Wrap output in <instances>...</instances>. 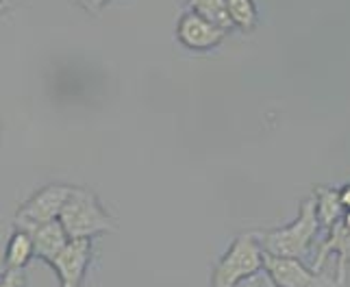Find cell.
<instances>
[{"label": "cell", "mask_w": 350, "mask_h": 287, "mask_svg": "<svg viewBox=\"0 0 350 287\" xmlns=\"http://www.w3.org/2000/svg\"><path fill=\"white\" fill-rule=\"evenodd\" d=\"M226 38V31L218 29L209 20L200 18L194 11H183L176 22V40L187 51H213Z\"/></svg>", "instance_id": "7"}, {"label": "cell", "mask_w": 350, "mask_h": 287, "mask_svg": "<svg viewBox=\"0 0 350 287\" xmlns=\"http://www.w3.org/2000/svg\"><path fill=\"white\" fill-rule=\"evenodd\" d=\"M0 5H3V0H0Z\"/></svg>", "instance_id": "20"}, {"label": "cell", "mask_w": 350, "mask_h": 287, "mask_svg": "<svg viewBox=\"0 0 350 287\" xmlns=\"http://www.w3.org/2000/svg\"><path fill=\"white\" fill-rule=\"evenodd\" d=\"M316 211H318L320 224H324L327 229H333L346 213L342 200H340V191L333 187H318L316 189Z\"/></svg>", "instance_id": "10"}, {"label": "cell", "mask_w": 350, "mask_h": 287, "mask_svg": "<svg viewBox=\"0 0 350 287\" xmlns=\"http://www.w3.org/2000/svg\"><path fill=\"white\" fill-rule=\"evenodd\" d=\"M263 274L276 287H337L331 274L309 270L300 259L263 253Z\"/></svg>", "instance_id": "5"}, {"label": "cell", "mask_w": 350, "mask_h": 287, "mask_svg": "<svg viewBox=\"0 0 350 287\" xmlns=\"http://www.w3.org/2000/svg\"><path fill=\"white\" fill-rule=\"evenodd\" d=\"M187 5H189L191 11H194V14H198L204 20H209L218 29H222L226 33L231 29H235V24L231 20V14H228L224 0H187Z\"/></svg>", "instance_id": "11"}, {"label": "cell", "mask_w": 350, "mask_h": 287, "mask_svg": "<svg viewBox=\"0 0 350 287\" xmlns=\"http://www.w3.org/2000/svg\"><path fill=\"white\" fill-rule=\"evenodd\" d=\"M70 194H72V185H64V183H51L38 189L16 211L14 226L22 231H33L35 226L59 220Z\"/></svg>", "instance_id": "4"}, {"label": "cell", "mask_w": 350, "mask_h": 287, "mask_svg": "<svg viewBox=\"0 0 350 287\" xmlns=\"http://www.w3.org/2000/svg\"><path fill=\"white\" fill-rule=\"evenodd\" d=\"M77 3L85 9V11H90V14H98V11L105 7V5H109L111 0H77Z\"/></svg>", "instance_id": "14"}, {"label": "cell", "mask_w": 350, "mask_h": 287, "mask_svg": "<svg viewBox=\"0 0 350 287\" xmlns=\"http://www.w3.org/2000/svg\"><path fill=\"white\" fill-rule=\"evenodd\" d=\"M235 29L252 31L257 27V7L255 0H224Z\"/></svg>", "instance_id": "12"}, {"label": "cell", "mask_w": 350, "mask_h": 287, "mask_svg": "<svg viewBox=\"0 0 350 287\" xmlns=\"http://www.w3.org/2000/svg\"><path fill=\"white\" fill-rule=\"evenodd\" d=\"M33 257H35V248H33L31 233L14 229L5 248V270H24Z\"/></svg>", "instance_id": "9"}, {"label": "cell", "mask_w": 350, "mask_h": 287, "mask_svg": "<svg viewBox=\"0 0 350 287\" xmlns=\"http://www.w3.org/2000/svg\"><path fill=\"white\" fill-rule=\"evenodd\" d=\"M263 287H276V285H274V283H272L268 277H265V274H263Z\"/></svg>", "instance_id": "18"}, {"label": "cell", "mask_w": 350, "mask_h": 287, "mask_svg": "<svg viewBox=\"0 0 350 287\" xmlns=\"http://www.w3.org/2000/svg\"><path fill=\"white\" fill-rule=\"evenodd\" d=\"M244 287H263V272H259L257 277L244 281Z\"/></svg>", "instance_id": "15"}, {"label": "cell", "mask_w": 350, "mask_h": 287, "mask_svg": "<svg viewBox=\"0 0 350 287\" xmlns=\"http://www.w3.org/2000/svg\"><path fill=\"white\" fill-rule=\"evenodd\" d=\"M342 224H344V229H348V231H350V209H346L344 218H342Z\"/></svg>", "instance_id": "17"}, {"label": "cell", "mask_w": 350, "mask_h": 287, "mask_svg": "<svg viewBox=\"0 0 350 287\" xmlns=\"http://www.w3.org/2000/svg\"><path fill=\"white\" fill-rule=\"evenodd\" d=\"M0 287H24V270H5Z\"/></svg>", "instance_id": "13"}, {"label": "cell", "mask_w": 350, "mask_h": 287, "mask_svg": "<svg viewBox=\"0 0 350 287\" xmlns=\"http://www.w3.org/2000/svg\"><path fill=\"white\" fill-rule=\"evenodd\" d=\"M320 231V220L316 211V200H305L300 207L298 218L285 226V229H274L265 233H255L257 242L263 253L289 259H307L311 244L316 242Z\"/></svg>", "instance_id": "1"}, {"label": "cell", "mask_w": 350, "mask_h": 287, "mask_svg": "<svg viewBox=\"0 0 350 287\" xmlns=\"http://www.w3.org/2000/svg\"><path fill=\"white\" fill-rule=\"evenodd\" d=\"M340 200H342L344 209H350V185H346V187L340 191Z\"/></svg>", "instance_id": "16"}, {"label": "cell", "mask_w": 350, "mask_h": 287, "mask_svg": "<svg viewBox=\"0 0 350 287\" xmlns=\"http://www.w3.org/2000/svg\"><path fill=\"white\" fill-rule=\"evenodd\" d=\"M29 233H31V239H33L35 257L46 261V263H51L70 242V235L66 233L64 224L59 220L42 224V226H35V229L29 231Z\"/></svg>", "instance_id": "8"}, {"label": "cell", "mask_w": 350, "mask_h": 287, "mask_svg": "<svg viewBox=\"0 0 350 287\" xmlns=\"http://www.w3.org/2000/svg\"><path fill=\"white\" fill-rule=\"evenodd\" d=\"M0 133H3V126H0Z\"/></svg>", "instance_id": "19"}, {"label": "cell", "mask_w": 350, "mask_h": 287, "mask_svg": "<svg viewBox=\"0 0 350 287\" xmlns=\"http://www.w3.org/2000/svg\"><path fill=\"white\" fill-rule=\"evenodd\" d=\"M92 261V239H70L68 246L59 253L51 266L62 287H83Z\"/></svg>", "instance_id": "6"}, {"label": "cell", "mask_w": 350, "mask_h": 287, "mask_svg": "<svg viewBox=\"0 0 350 287\" xmlns=\"http://www.w3.org/2000/svg\"><path fill=\"white\" fill-rule=\"evenodd\" d=\"M59 222L64 224L70 239H92L100 233L116 231L111 215L105 211L94 191L85 187H72Z\"/></svg>", "instance_id": "2"}, {"label": "cell", "mask_w": 350, "mask_h": 287, "mask_svg": "<svg viewBox=\"0 0 350 287\" xmlns=\"http://www.w3.org/2000/svg\"><path fill=\"white\" fill-rule=\"evenodd\" d=\"M0 277H3V274H0Z\"/></svg>", "instance_id": "21"}, {"label": "cell", "mask_w": 350, "mask_h": 287, "mask_svg": "<svg viewBox=\"0 0 350 287\" xmlns=\"http://www.w3.org/2000/svg\"><path fill=\"white\" fill-rule=\"evenodd\" d=\"M263 272V250L255 233L239 235L211 274V287H239Z\"/></svg>", "instance_id": "3"}]
</instances>
